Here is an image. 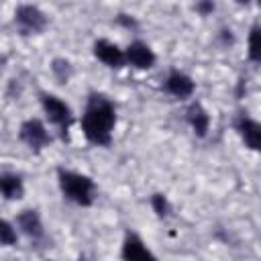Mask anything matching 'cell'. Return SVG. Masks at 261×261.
Masks as SVG:
<instances>
[{
  "label": "cell",
  "mask_w": 261,
  "mask_h": 261,
  "mask_svg": "<svg viewBox=\"0 0 261 261\" xmlns=\"http://www.w3.org/2000/svg\"><path fill=\"white\" fill-rule=\"evenodd\" d=\"M114 124H116L114 104L102 94H92L82 116L84 137L94 145H110Z\"/></svg>",
  "instance_id": "1"
},
{
  "label": "cell",
  "mask_w": 261,
  "mask_h": 261,
  "mask_svg": "<svg viewBox=\"0 0 261 261\" xmlns=\"http://www.w3.org/2000/svg\"><path fill=\"white\" fill-rule=\"evenodd\" d=\"M57 179H59V188L63 192V196L67 200H71L77 206H90L94 202V192L96 186L92 181V177L77 173V171H69V169H59L57 171Z\"/></svg>",
  "instance_id": "2"
},
{
  "label": "cell",
  "mask_w": 261,
  "mask_h": 261,
  "mask_svg": "<svg viewBox=\"0 0 261 261\" xmlns=\"http://www.w3.org/2000/svg\"><path fill=\"white\" fill-rule=\"evenodd\" d=\"M41 106H43L49 122L55 124V126H59L61 133H63V137H65L67 135V128H69V122H71V110H69V106L61 98H57L53 94H41Z\"/></svg>",
  "instance_id": "3"
},
{
  "label": "cell",
  "mask_w": 261,
  "mask_h": 261,
  "mask_svg": "<svg viewBox=\"0 0 261 261\" xmlns=\"http://www.w3.org/2000/svg\"><path fill=\"white\" fill-rule=\"evenodd\" d=\"M18 137L22 143H27L31 149L39 151L43 147H47L51 143V137H49V130L45 128V124L39 120V118H29L20 124V130H18Z\"/></svg>",
  "instance_id": "4"
},
{
  "label": "cell",
  "mask_w": 261,
  "mask_h": 261,
  "mask_svg": "<svg viewBox=\"0 0 261 261\" xmlns=\"http://www.w3.org/2000/svg\"><path fill=\"white\" fill-rule=\"evenodd\" d=\"M14 20L24 33H39L47 24V16L33 4H20L14 12Z\"/></svg>",
  "instance_id": "5"
},
{
  "label": "cell",
  "mask_w": 261,
  "mask_h": 261,
  "mask_svg": "<svg viewBox=\"0 0 261 261\" xmlns=\"http://www.w3.org/2000/svg\"><path fill=\"white\" fill-rule=\"evenodd\" d=\"M124 61H128L130 65H135L137 69H149L155 63V53L151 51V47L143 41H133L126 49H124Z\"/></svg>",
  "instance_id": "6"
},
{
  "label": "cell",
  "mask_w": 261,
  "mask_h": 261,
  "mask_svg": "<svg viewBox=\"0 0 261 261\" xmlns=\"http://www.w3.org/2000/svg\"><path fill=\"white\" fill-rule=\"evenodd\" d=\"M94 55L108 67H122L126 63L124 61V49H120L116 43L106 41V39H100L94 43Z\"/></svg>",
  "instance_id": "7"
},
{
  "label": "cell",
  "mask_w": 261,
  "mask_h": 261,
  "mask_svg": "<svg viewBox=\"0 0 261 261\" xmlns=\"http://www.w3.org/2000/svg\"><path fill=\"white\" fill-rule=\"evenodd\" d=\"M234 126H237V130H239L243 143H245L249 149L257 151V149L261 147V126H259L257 120H253V118L241 114V116L237 118Z\"/></svg>",
  "instance_id": "8"
},
{
  "label": "cell",
  "mask_w": 261,
  "mask_h": 261,
  "mask_svg": "<svg viewBox=\"0 0 261 261\" xmlns=\"http://www.w3.org/2000/svg\"><path fill=\"white\" fill-rule=\"evenodd\" d=\"M120 255L124 261H157V257L145 247V243L137 234H126Z\"/></svg>",
  "instance_id": "9"
},
{
  "label": "cell",
  "mask_w": 261,
  "mask_h": 261,
  "mask_svg": "<svg viewBox=\"0 0 261 261\" xmlns=\"http://www.w3.org/2000/svg\"><path fill=\"white\" fill-rule=\"evenodd\" d=\"M165 90L171 96H175L179 100H186V98H190L194 94L196 84H194V80L190 75H186L181 71H171L167 75V80H165Z\"/></svg>",
  "instance_id": "10"
},
{
  "label": "cell",
  "mask_w": 261,
  "mask_h": 261,
  "mask_svg": "<svg viewBox=\"0 0 261 261\" xmlns=\"http://www.w3.org/2000/svg\"><path fill=\"white\" fill-rule=\"evenodd\" d=\"M16 226L31 239H39L43 234V222H41V216L37 210H22L18 212L16 216Z\"/></svg>",
  "instance_id": "11"
},
{
  "label": "cell",
  "mask_w": 261,
  "mask_h": 261,
  "mask_svg": "<svg viewBox=\"0 0 261 261\" xmlns=\"http://www.w3.org/2000/svg\"><path fill=\"white\" fill-rule=\"evenodd\" d=\"M186 118H188L190 126L194 128V133H196L198 137H206V133H208V128H210V116H208V112L202 108V104H198V102L190 104V108L186 110Z\"/></svg>",
  "instance_id": "12"
},
{
  "label": "cell",
  "mask_w": 261,
  "mask_h": 261,
  "mask_svg": "<svg viewBox=\"0 0 261 261\" xmlns=\"http://www.w3.org/2000/svg\"><path fill=\"white\" fill-rule=\"evenodd\" d=\"M24 192V186H22V179L20 175L16 173H0V194L6 198V200H18Z\"/></svg>",
  "instance_id": "13"
},
{
  "label": "cell",
  "mask_w": 261,
  "mask_h": 261,
  "mask_svg": "<svg viewBox=\"0 0 261 261\" xmlns=\"http://www.w3.org/2000/svg\"><path fill=\"white\" fill-rule=\"evenodd\" d=\"M16 241H18V234H16L14 226L8 220H2L0 218V245L12 247V245H16Z\"/></svg>",
  "instance_id": "14"
},
{
  "label": "cell",
  "mask_w": 261,
  "mask_h": 261,
  "mask_svg": "<svg viewBox=\"0 0 261 261\" xmlns=\"http://www.w3.org/2000/svg\"><path fill=\"white\" fill-rule=\"evenodd\" d=\"M247 55H249V59L253 63H257L259 57H261V49H259V27L257 24L249 33V49H247Z\"/></svg>",
  "instance_id": "15"
},
{
  "label": "cell",
  "mask_w": 261,
  "mask_h": 261,
  "mask_svg": "<svg viewBox=\"0 0 261 261\" xmlns=\"http://www.w3.org/2000/svg\"><path fill=\"white\" fill-rule=\"evenodd\" d=\"M151 206L157 212V216H167L169 214V202L163 194H153L151 196Z\"/></svg>",
  "instance_id": "16"
},
{
  "label": "cell",
  "mask_w": 261,
  "mask_h": 261,
  "mask_svg": "<svg viewBox=\"0 0 261 261\" xmlns=\"http://www.w3.org/2000/svg\"><path fill=\"white\" fill-rule=\"evenodd\" d=\"M53 71H55V75L59 77V82H67L69 75H71V65H69V61H65V59H55V61H53Z\"/></svg>",
  "instance_id": "17"
},
{
  "label": "cell",
  "mask_w": 261,
  "mask_h": 261,
  "mask_svg": "<svg viewBox=\"0 0 261 261\" xmlns=\"http://www.w3.org/2000/svg\"><path fill=\"white\" fill-rule=\"evenodd\" d=\"M198 10H200L202 14H206V12L214 10V4H198Z\"/></svg>",
  "instance_id": "18"
}]
</instances>
